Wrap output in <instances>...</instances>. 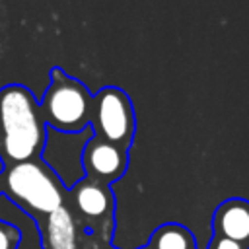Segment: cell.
I'll use <instances>...</instances> for the list:
<instances>
[{
  "label": "cell",
  "mask_w": 249,
  "mask_h": 249,
  "mask_svg": "<svg viewBox=\"0 0 249 249\" xmlns=\"http://www.w3.org/2000/svg\"><path fill=\"white\" fill-rule=\"evenodd\" d=\"M19 241V231L8 222L0 220V249H16Z\"/></svg>",
  "instance_id": "11"
},
{
  "label": "cell",
  "mask_w": 249,
  "mask_h": 249,
  "mask_svg": "<svg viewBox=\"0 0 249 249\" xmlns=\"http://www.w3.org/2000/svg\"><path fill=\"white\" fill-rule=\"evenodd\" d=\"M45 123L58 132H82L88 126L91 115V97L88 88L66 76L62 70H53L51 86L41 103Z\"/></svg>",
  "instance_id": "2"
},
{
  "label": "cell",
  "mask_w": 249,
  "mask_h": 249,
  "mask_svg": "<svg viewBox=\"0 0 249 249\" xmlns=\"http://www.w3.org/2000/svg\"><path fill=\"white\" fill-rule=\"evenodd\" d=\"M6 189L19 204L47 216L62 206L60 183L49 167L35 161L12 165L6 175Z\"/></svg>",
  "instance_id": "3"
},
{
  "label": "cell",
  "mask_w": 249,
  "mask_h": 249,
  "mask_svg": "<svg viewBox=\"0 0 249 249\" xmlns=\"http://www.w3.org/2000/svg\"><path fill=\"white\" fill-rule=\"evenodd\" d=\"M47 249H76V222L66 206L56 208L45 222Z\"/></svg>",
  "instance_id": "8"
},
{
  "label": "cell",
  "mask_w": 249,
  "mask_h": 249,
  "mask_svg": "<svg viewBox=\"0 0 249 249\" xmlns=\"http://www.w3.org/2000/svg\"><path fill=\"white\" fill-rule=\"evenodd\" d=\"M89 130H82L80 136L68 134V132H58L54 128L49 130L47 134V144L43 150V158L51 171H54L66 187H72L78 179L84 177V150L89 142Z\"/></svg>",
  "instance_id": "5"
},
{
  "label": "cell",
  "mask_w": 249,
  "mask_h": 249,
  "mask_svg": "<svg viewBox=\"0 0 249 249\" xmlns=\"http://www.w3.org/2000/svg\"><path fill=\"white\" fill-rule=\"evenodd\" d=\"M111 196L97 183H84L76 189V206L84 216L97 218L109 210Z\"/></svg>",
  "instance_id": "9"
},
{
  "label": "cell",
  "mask_w": 249,
  "mask_h": 249,
  "mask_svg": "<svg viewBox=\"0 0 249 249\" xmlns=\"http://www.w3.org/2000/svg\"><path fill=\"white\" fill-rule=\"evenodd\" d=\"M154 249H193L191 233L181 226H163L152 239Z\"/></svg>",
  "instance_id": "10"
},
{
  "label": "cell",
  "mask_w": 249,
  "mask_h": 249,
  "mask_svg": "<svg viewBox=\"0 0 249 249\" xmlns=\"http://www.w3.org/2000/svg\"><path fill=\"white\" fill-rule=\"evenodd\" d=\"M47 140L45 117L23 86L0 89V156L8 163L31 161Z\"/></svg>",
  "instance_id": "1"
},
{
  "label": "cell",
  "mask_w": 249,
  "mask_h": 249,
  "mask_svg": "<svg viewBox=\"0 0 249 249\" xmlns=\"http://www.w3.org/2000/svg\"><path fill=\"white\" fill-rule=\"evenodd\" d=\"M95 128L103 140L126 148L134 132L130 99L117 88H105L95 97Z\"/></svg>",
  "instance_id": "4"
},
{
  "label": "cell",
  "mask_w": 249,
  "mask_h": 249,
  "mask_svg": "<svg viewBox=\"0 0 249 249\" xmlns=\"http://www.w3.org/2000/svg\"><path fill=\"white\" fill-rule=\"evenodd\" d=\"M84 167L95 179L115 181L126 167V156L123 148L103 138H91L84 150Z\"/></svg>",
  "instance_id": "6"
},
{
  "label": "cell",
  "mask_w": 249,
  "mask_h": 249,
  "mask_svg": "<svg viewBox=\"0 0 249 249\" xmlns=\"http://www.w3.org/2000/svg\"><path fill=\"white\" fill-rule=\"evenodd\" d=\"M216 231L239 245L249 243V202L228 200L224 202L214 218Z\"/></svg>",
  "instance_id": "7"
},
{
  "label": "cell",
  "mask_w": 249,
  "mask_h": 249,
  "mask_svg": "<svg viewBox=\"0 0 249 249\" xmlns=\"http://www.w3.org/2000/svg\"><path fill=\"white\" fill-rule=\"evenodd\" d=\"M214 249H241V245H239V243H235V241H231V239L220 237V239L216 241Z\"/></svg>",
  "instance_id": "12"
}]
</instances>
